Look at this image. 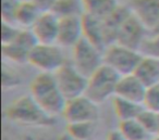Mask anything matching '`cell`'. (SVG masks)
I'll return each mask as SVG.
<instances>
[{
	"label": "cell",
	"mask_w": 159,
	"mask_h": 140,
	"mask_svg": "<svg viewBox=\"0 0 159 140\" xmlns=\"http://www.w3.org/2000/svg\"><path fill=\"white\" fill-rule=\"evenodd\" d=\"M30 94L52 117L62 116L66 99L62 94L53 74L38 73L30 84Z\"/></svg>",
	"instance_id": "cell-1"
},
{
	"label": "cell",
	"mask_w": 159,
	"mask_h": 140,
	"mask_svg": "<svg viewBox=\"0 0 159 140\" xmlns=\"http://www.w3.org/2000/svg\"><path fill=\"white\" fill-rule=\"evenodd\" d=\"M6 115L11 122L21 126L50 127L56 124V117L47 114L31 94L19 97L6 110Z\"/></svg>",
	"instance_id": "cell-2"
},
{
	"label": "cell",
	"mask_w": 159,
	"mask_h": 140,
	"mask_svg": "<svg viewBox=\"0 0 159 140\" xmlns=\"http://www.w3.org/2000/svg\"><path fill=\"white\" fill-rule=\"evenodd\" d=\"M120 77L113 68L104 64L89 77L85 94L98 105L102 104L116 96Z\"/></svg>",
	"instance_id": "cell-3"
},
{
	"label": "cell",
	"mask_w": 159,
	"mask_h": 140,
	"mask_svg": "<svg viewBox=\"0 0 159 140\" xmlns=\"http://www.w3.org/2000/svg\"><path fill=\"white\" fill-rule=\"evenodd\" d=\"M143 55L139 50L122 46L118 42L109 45L104 50V64L110 66L119 75L134 74Z\"/></svg>",
	"instance_id": "cell-4"
},
{
	"label": "cell",
	"mask_w": 159,
	"mask_h": 140,
	"mask_svg": "<svg viewBox=\"0 0 159 140\" xmlns=\"http://www.w3.org/2000/svg\"><path fill=\"white\" fill-rule=\"evenodd\" d=\"M62 49L57 44H37L30 53L27 63L39 73L55 74L68 61Z\"/></svg>",
	"instance_id": "cell-5"
},
{
	"label": "cell",
	"mask_w": 159,
	"mask_h": 140,
	"mask_svg": "<svg viewBox=\"0 0 159 140\" xmlns=\"http://www.w3.org/2000/svg\"><path fill=\"white\" fill-rule=\"evenodd\" d=\"M72 63L86 77L104 65V50L83 37L72 48Z\"/></svg>",
	"instance_id": "cell-6"
},
{
	"label": "cell",
	"mask_w": 159,
	"mask_h": 140,
	"mask_svg": "<svg viewBox=\"0 0 159 140\" xmlns=\"http://www.w3.org/2000/svg\"><path fill=\"white\" fill-rule=\"evenodd\" d=\"M53 75L66 101L85 94L89 77L80 72L71 60H68Z\"/></svg>",
	"instance_id": "cell-7"
},
{
	"label": "cell",
	"mask_w": 159,
	"mask_h": 140,
	"mask_svg": "<svg viewBox=\"0 0 159 140\" xmlns=\"http://www.w3.org/2000/svg\"><path fill=\"white\" fill-rule=\"evenodd\" d=\"M62 117L66 124L79 122H97L99 117L98 104L86 94L76 97L66 101Z\"/></svg>",
	"instance_id": "cell-8"
},
{
	"label": "cell",
	"mask_w": 159,
	"mask_h": 140,
	"mask_svg": "<svg viewBox=\"0 0 159 140\" xmlns=\"http://www.w3.org/2000/svg\"><path fill=\"white\" fill-rule=\"evenodd\" d=\"M147 27L131 11V13L119 26L116 42L135 50H139L144 40L147 38Z\"/></svg>",
	"instance_id": "cell-9"
},
{
	"label": "cell",
	"mask_w": 159,
	"mask_h": 140,
	"mask_svg": "<svg viewBox=\"0 0 159 140\" xmlns=\"http://www.w3.org/2000/svg\"><path fill=\"white\" fill-rule=\"evenodd\" d=\"M37 44V40L31 29L22 28L13 42L2 45V55L9 62L19 64L25 63L29 62L30 53Z\"/></svg>",
	"instance_id": "cell-10"
},
{
	"label": "cell",
	"mask_w": 159,
	"mask_h": 140,
	"mask_svg": "<svg viewBox=\"0 0 159 140\" xmlns=\"http://www.w3.org/2000/svg\"><path fill=\"white\" fill-rule=\"evenodd\" d=\"M83 37V15L66 16L60 19L57 45H59L61 48L72 49Z\"/></svg>",
	"instance_id": "cell-11"
},
{
	"label": "cell",
	"mask_w": 159,
	"mask_h": 140,
	"mask_svg": "<svg viewBox=\"0 0 159 140\" xmlns=\"http://www.w3.org/2000/svg\"><path fill=\"white\" fill-rule=\"evenodd\" d=\"M60 19L53 12H43L31 27L38 44H57Z\"/></svg>",
	"instance_id": "cell-12"
},
{
	"label": "cell",
	"mask_w": 159,
	"mask_h": 140,
	"mask_svg": "<svg viewBox=\"0 0 159 140\" xmlns=\"http://www.w3.org/2000/svg\"><path fill=\"white\" fill-rule=\"evenodd\" d=\"M130 9L148 31L159 32V0H131Z\"/></svg>",
	"instance_id": "cell-13"
},
{
	"label": "cell",
	"mask_w": 159,
	"mask_h": 140,
	"mask_svg": "<svg viewBox=\"0 0 159 140\" xmlns=\"http://www.w3.org/2000/svg\"><path fill=\"white\" fill-rule=\"evenodd\" d=\"M146 90L147 87L135 74L123 75L119 79L116 96L143 104Z\"/></svg>",
	"instance_id": "cell-14"
},
{
	"label": "cell",
	"mask_w": 159,
	"mask_h": 140,
	"mask_svg": "<svg viewBox=\"0 0 159 140\" xmlns=\"http://www.w3.org/2000/svg\"><path fill=\"white\" fill-rule=\"evenodd\" d=\"M83 28H84V37L96 45L98 48L105 50L106 47H108V39H107L104 20L84 13Z\"/></svg>",
	"instance_id": "cell-15"
},
{
	"label": "cell",
	"mask_w": 159,
	"mask_h": 140,
	"mask_svg": "<svg viewBox=\"0 0 159 140\" xmlns=\"http://www.w3.org/2000/svg\"><path fill=\"white\" fill-rule=\"evenodd\" d=\"M134 74L146 87L159 83V59L143 55Z\"/></svg>",
	"instance_id": "cell-16"
},
{
	"label": "cell",
	"mask_w": 159,
	"mask_h": 140,
	"mask_svg": "<svg viewBox=\"0 0 159 140\" xmlns=\"http://www.w3.org/2000/svg\"><path fill=\"white\" fill-rule=\"evenodd\" d=\"M42 13L43 12L39 11L33 1L21 0L14 16V24L18 25L20 28L31 29V27Z\"/></svg>",
	"instance_id": "cell-17"
},
{
	"label": "cell",
	"mask_w": 159,
	"mask_h": 140,
	"mask_svg": "<svg viewBox=\"0 0 159 140\" xmlns=\"http://www.w3.org/2000/svg\"><path fill=\"white\" fill-rule=\"evenodd\" d=\"M112 107L119 122H121V120L137 118L143 111L144 105L115 96L112 98Z\"/></svg>",
	"instance_id": "cell-18"
},
{
	"label": "cell",
	"mask_w": 159,
	"mask_h": 140,
	"mask_svg": "<svg viewBox=\"0 0 159 140\" xmlns=\"http://www.w3.org/2000/svg\"><path fill=\"white\" fill-rule=\"evenodd\" d=\"M85 13L105 20L119 7L117 0H82Z\"/></svg>",
	"instance_id": "cell-19"
},
{
	"label": "cell",
	"mask_w": 159,
	"mask_h": 140,
	"mask_svg": "<svg viewBox=\"0 0 159 140\" xmlns=\"http://www.w3.org/2000/svg\"><path fill=\"white\" fill-rule=\"evenodd\" d=\"M118 130L126 140H146L150 138V135L137 118L119 122Z\"/></svg>",
	"instance_id": "cell-20"
},
{
	"label": "cell",
	"mask_w": 159,
	"mask_h": 140,
	"mask_svg": "<svg viewBox=\"0 0 159 140\" xmlns=\"http://www.w3.org/2000/svg\"><path fill=\"white\" fill-rule=\"evenodd\" d=\"M51 12L61 19L66 16H82L85 10L82 0H57Z\"/></svg>",
	"instance_id": "cell-21"
},
{
	"label": "cell",
	"mask_w": 159,
	"mask_h": 140,
	"mask_svg": "<svg viewBox=\"0 0 159 140\" xmlns=\"http://www.w3.org/2000/svg\"><path fill=\"white\" fill-rule=\"evenodd\" d=\"M66 130L80 140H92L97 130V125L96 122L69 123Z\"/></svg>",
	"instance_id": "cell-22"
},
{
	"label": "cell",
	"mask_w": 159,
	"mask_h": 140,
	"mask_svg": "<svg viewBox=\"0 0 159 140\" xmlns=\"http://www.w3.org/2000/svg\"><path fill=\"white\" fill-rule=\"evenodd\" d=\"M137 120H139V123L143 125V127L150 136H156L157 123H158V113L157 112L150 111L144 107L143 111L141 112Z\"/></svg>",
	"instance_id": "cell-23"
},
{
	"label": "cell",
	"mask_w": 159,
	"mask_h": 140,
	"mask_svg": "<svg viewBox=\"0 0 159 140\" xmlns=\"http://www.w3.org/2000/svg\"><path fill=\"white\" fill-rule=\"evenodd\" d=\"M139 51L143 55H148V57L159 59V32L154 33L150 36H147V38L144 40Z\"/></svg>",
	"instance_id": "cell-24"
},
{
	"label": "cell",
	"mask_w": 159,
	"mask_h": 140,
	"mask_svg": "<svg viewBox=\"0 0 159 140\" xmlns=\"http://www.w3.org/2000/svg\"><path fill=\"white\" fill-rule=\"evenodd\" d=\"M143 105L150 111L159 113V83L147 87Z\"/></svg>",
	"instance_id": "cell-25"
},
{
	"label": "cell",
	"mask_w": 159,
	"mask_h": 140,
	"mask_svg": "<svg viewBox=\"0 0 159 140\" xmlns=\"http://www.w3.org/2000/svg\"><path fill=\"white\" fill-rule=\"evenodd\" d=\"M21 0H2V22L14 23L16 9Z\"/></svg>",
	"instance_id": "cell-26"
},
{
	"label": "cell",
	"mask_w": 159,
	"mask_h": 140,
	"mask_svg": "<svg viewBox=\"0 0 159 140\" xmlns=\"http://www.w3.org/2000/svg\"><path fill=\"white\" fill-rule=\"evenodd\" d=\"M20 27L14 23L2 22V45L12 42L21 32Z\"/></svg>",
	"instance_id": "cell-27"
},
{
	"label": "cell",
	"mask_w": 159,
	"mask_h": 140,
	"mask_svg": "<svg viewBox=\"0 0 159 140\" xmlns=\"http://www.w3.org/2000/svg\"><path fill=\"white\" fill-rule=\"evenodd\" d=\"M21 83L20 75L16 72H14L11 68H3L2 71V84L5 88H12L19 86Z\"/></svg>",
	"instance_id": "cell-28"
},
{
	"label": "cell",
	"mask_w": 159,
	"mask_h": 140,
	"mask_svg": "<svg viewBox=\"0 0 159 140\" xmlns=\"http://www.w3.org/2000/svg\"><path fill=\"white\" fill-rule=\"evenodd\" d=\"M35 3L36 7L39 9L40 12H50L52 11L57 0H31Z\"/></svg>",
	"instance_id": "cell-29"
},
{
	"label": "cell",
	"mask_w": 159,
	"mask_h": 140,
	"mask_svg": "<svg viewBox=\"0 0 159 140\" xmlns=\"http://www.w3.org/2000/svg\"><path fill=\"white\" fill-rule=\"evenodd\" d=\"M106 140H126V139L122 136V133L118 129H115V130L109 131L108 135H107Z\"/></svg>",
	"instance_id": "cell-30"
},
{
	"label": "cell",
	"mask_w": 159,
	"mask_h": 140,
	"mask_svg": "<svg viewBox=\"0 0 159 140\" xmlns=\"http://www.w3.org/2000/svg\"><path fill=\"white\" fill-rule=\"evenodd\" d=\"M58 140H80V139H77V138H75L73 135H71L70 133L64 130V133H62L61 135L58 137Z\"/></svg>",
	"instance_id": "cell-31"
},
{
	"label": "cell",
	"mask_w": 159,
	"mask_h": 140,
	"mask_svg": "<svg viewBox=\"0 0 159 140\" xmlns=\"http://www.w3.org/2000/svg\"><path fill=\"white\" fill-rule=\"evenodd\" d=\"M156 136H159V113H158V123H157V131Z\"/></svg>",
	"instance_id": "cell-32"
},
{
	"label": "cell",
	"mask_w": 159,
	"mask_h": 140,
	"mask_svg": "<svg viewBox=\"0 0 159 140\" xmlns=\"http://www.w3.org/2000/svg\"><path fill=\"white\" fill-rule=\"evenodd\" d=\"M152 140H159V136H155V137L152 138Z\"/></svg>",
	"instance_id": "cell-33"
},
{
	"label": "cell",
	"mask_w": 159,
	"mask_h": 140,
	"mask_svg": "<svg viewBox=\"0 0 159 140\" xmlns=\"http://www.w3.org/2000/svg\"><path fill=\"white\" fill-rule=\"evenodd\" d=\"M146 140H152V139H146Z\"/></svg>",
	"instance_id": "cell-34"
},
{
	"label": "cell",
	"mask_w": 159,
	"mask_h": 140,
	"mask_svg": "<svg viewBox=\"0 0 159 140\" xmlns=\"http://www.w3.org/2000/svg\"><path fill=\"white\" fill-rule=\"evenodd\" d=\"M30 1H31V0H30Z\"/></svg>",
	"instance_id": "cell-35"
}]
</instances>
